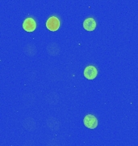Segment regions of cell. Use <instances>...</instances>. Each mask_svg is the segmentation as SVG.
I'll list each match as a JSON object with an SVG mask.
<instances>
[{
  "label": "cell",
  "instance_id": "4",
  "mask_svg": "<svg viewBox=\"0 0 138 146\" xmlns=\"http://www.w3.org/2000/svg\"><path fill=\"white\" fill-rule=\"evenodd\" d=\"M23 29L26 32H33L36 29V23L32 18H26L23 23Z\"/></svg>",
  "mask_w": 138,
  "mask_h": 146
},
{
  "label": "cell",
  "instance_id": "3",
  "mask_svg": "<svg viewBox=\"0 0 138 146\" xmlns=\"http://www.w3.org/2000/svg\"><path fill=\"white\" fill-rule=\"evenodd\" d=\"M83 75L88 80H94V79L96 78V76H97L98 75L97 69L93 65L87 66V68H85V70H84Z\"/></svg>",
  "mask_w": 138,
  "mask_h": 146
},
{
  "label": "cell",
  "instance_id": "2",
  "mask_svg": "<svg viewBox=\"0 0 138 146\" xmlns=\"http://www.w3.org/2000/svg\"><path fill=\"white\" fill-rule=\"evenodd\" d=\"M46 27L50 31H57L60 27V21L56 16H51L46 21Z\"/></svg>",
  "mask_w": 138,
  "mask_h": 146
},
{
  "label": "cell",
  "instance_id": "1",
  "mask_svg": "<svg viewBox=\"0 0 138 146\" xmlns=\"http://www.w3.org/2000/svg\"><path fill=\"white\" fill-rule=\"evenodd\" d=\"M83 124L89 129H95L98 126L97 118L93 115H87L83 119Z\"/></svg>",
  "mask_w": 138,
  "mask_h": 146
},
{
  "label": "cell",
  "instance_id": "5",
  "mask_svg": "<svg viewBox=\"0 0 138 146\" xmlns=\"http://www.w3.org/2000/svg\"><path fill=\"white\" fill-rule=\"evenodd\" d=\"M82 25H83L84 29H86L87 31H93L96 28V21L94 18L90 17L83 21Z\"/></svg>",
  "mask_w": 138,
  "mask_h": 146
}]
</instances>
